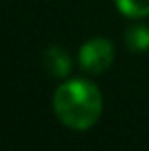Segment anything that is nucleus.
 <instances>
[{"label": "nucleus", "mask_w": 149, "mask_h": 151, "mask_svg": "<svg viewBox=\"0 0 149 151\" xmlns=\"http://www.w3.org/2000/svg\"><path fill=\"white\" fill-rule=\"evenodd\" d=\"M54 109L65 126L73 130H88L101 117L103 100L94 82L71 78L57 86L54 94Z\"/></svg>", "instance_id": "1"}, {"label": "nucleus", "mask_w": 149, "mask_h": 151, "mask_svg": "<svg viewBox=\"0 0 149 151\" xmlns=\"http://www.w3.org/2000/svg\"><path fill=\"white\" fill-rule=\"evenodd\" d=\"M113 59H115V46L111 40L103 37L90 38L82 44L80 52H78V61L80 67L86 73L92 75H101L111 67Z\"/></svg>", "instance_id": "2"}, {"label": "nucleus", "mask_w": 149, "mask_h": 151, "mask_svg": "<svg viewBox=\"0 0 149 151\" xmlns=\"http://www.w3.org/2000/svg\"><path fill=\"white\" fill-rule=\"evenodd\" d=\"M42 63H44V69L48 71V73H52L54 77H57V78H65L71 73V67H73L69 54L63 48L56 46V44L48 46V48L44 50V54H42Z\"/></svg>", "instance_id": "3"}, {"label": "nucleus", "mask_w": 149, "mask_h": 151, "mask_svg": "<svg viewBox=\"0 0 149 151\" xmlns=\"http://www.w3.org/2000/svg\"><path fill=\"white\" fill-rule=\"evenodd\" d=\"M124 42L132 52L149 50V27L147 25H132L124 33Z\"/></svg>", "instance_id": "4"}, {"label": "nucleus", "mask_w": 149, "mask_h": 151, "mask_svg": "<svg viewBox=\"0 0 149 151\" xmlns=\"http://www.w3.org/2000/svg\"><path fill=\"white\" fill-rule=\"evenodd\" d=\"M115 4L119 12L126 17L138 19L149 15V0H115Z\"/></svg>", "instance_id": "5"}]
</instances>
